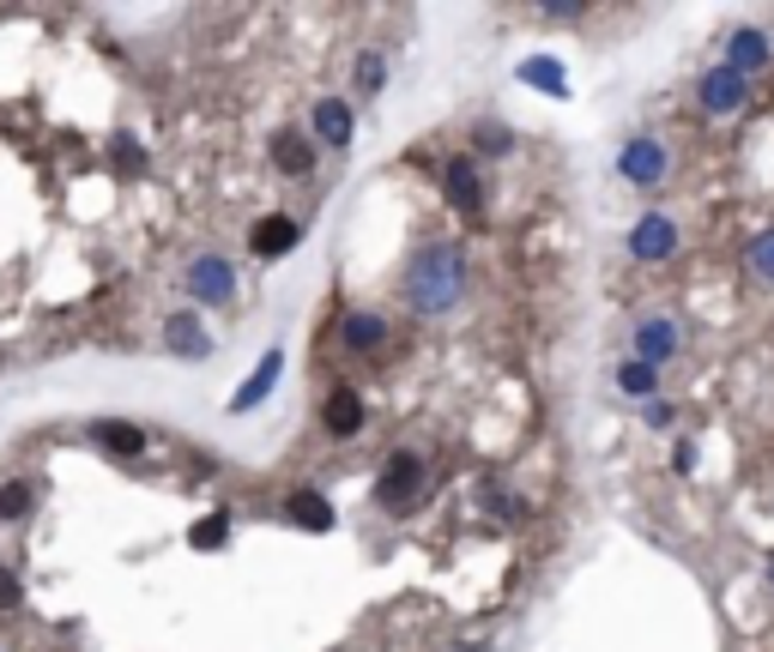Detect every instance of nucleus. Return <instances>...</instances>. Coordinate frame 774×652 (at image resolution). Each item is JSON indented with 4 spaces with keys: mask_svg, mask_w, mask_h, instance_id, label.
Segmentation results:
<instances>
[{
    "mask_svg": "<svg viewBox=\"0 0 774 652\" xmlns=\"http://www.w3.org/2000/svg\"><path fill=\"white\" fill-rule=\"evenodd\" d=\"M164 345H170V357H182V363H206L212 357V333L200 326L194 309H182V314L164 321Z\"/></svg>",
    "mask_w": 774,
    "mask_h": 652,
    "instance_id": "obj_11",
    "label": "nucleus"
},
{
    "mask_svg": "<svg viewBox=\"0 0 774 652\" xmlns=\"http://www.w3.org/2000/svg\"><path fill=\"white\" fill-rule=\"evenodd\" d=\"M321 430H328L333 442H352V435L364 430V393H357V387H333L328 399H321Z\"/></svg>",
    "mask_w": 774,
    "mask_h": 652,
    "instance_id": "obj_12",
    "label": "nucleus"
},
{
    "mask_svg": "<svg viewBox=\"0 0 774 652\" xmlns=\"http://www.w3.org/2000/svg\"><path fill=\"white\" fill-rule=\"evenodd\" d=\"M92 442L104 447V454H116V459H140L145 454V430L140 423H121V418L92 423Z\"/></svg>",
    "mask_w": 774,
    "mask_h": 652,
    "instance_id": "obj_17",
    "label": "nucleus"
},
{
    "mask_svg": "<svg viewBox=\"0 0 774 652\" xmlns=\"http://www.w3.org/2000/svg\"><path fill=\"white\" fill-rule=\"evenodd\" d=\"M666 170H671V152H666V140H654V133H630L623 152H617V176H623L630 188H642V194H654V188L666 182Z\"/></svg>",
    "mask_w": 774,
    "mask_h": 652,
    "instance_id": "obj_2",
    "label": "nucleus"
},
{
    "mask_svg": "<svg viewBox=\"0 0 774 652\" xmlns=\"http://www.w3.org/2000/svg\"><path fill=\"white\" fill-rule=\"evenodd\" d=\"M352 85H357L364 97H381V85H388V55H381V49H364V55H357Z\"/></svg>",
    "mask_w": 774,
    "mask_h": 652,
    "instance_id": "obj_21",
    "label": "nucleus"
},
{
    "mask_svg": "<svg viewBox=\"0 0 774 652\" xmlns=\"http://www.w3.org/2000/svg\"><path fill=\"white\" fill-rule=\"evenodd\" d=\"M309 128H315V145H328V152H345L357 133V116L352 104H340V97H315V109H309Z\"/></svg>",
    "mask_w": 774,
    "mask_h": 652,
    "instance_id": "obj_10",
    "label": "nucleus"
},
{
    "mask_svg": "<svg viewBox=\"0 0 774 652\" xmlns=\"http://www.w3.org/2000/svg\"><path fill=\"white\" fill-rule=\"evenodd\" d=\"M769 37H762V31H733V37H726V67H738V73H745V79H757L762 73V67H769Z\"/></svg>",
    "mask_w": 774,
    "mask_h": 652,
    "instance_id": "obj_16",
    "label": "nucleus"
},
{
    "mask_svg": "<svg viewBox=\"0 0 774 652\" xmlns=\"http://www.w3.org/2000/svg\"><path fill=\"white\" fill-rule=\"evenodd\" d=\"M617 393L623 399H642V405H654L659 399V369L654 363H642V357H630V363H617Z\"/></svg>",
    "mask_w": 774,
    "mask_h": 652,
    "instance_id": "obj_19",
    "label": "nucleus"
},
{
    "mask_svg": "<svg viewBox=\"0 0 774 652\" xmlns=\"http://www.w3.org/2000/svg\"><path fill=\"white\" fill-rule=\"evenodd\" d=\"M745 273L757 278V285H774V230H762L745 249Z\"/></svg>",
    "mask_w": 774,
    "mask_h": 652,
    "instance_id": "obj_23",
    "label": "nucleus"
},
{
    "mask_svg": "<svg viewBox=\"0 0 774 652\" xmlns=\"http://www.w3.org/2000/svg\"><path fill=\"white\" fill-rule=\"evenodd\" d=\"M671 471H678V478H690V471H695V442H678V447H671Z\"/></svg>",
    "mask_w": 774,
    "mask_h": 652,
    "instance_id": "obj_30",
    "label": "nucleus"
},
{
    "mask_svg": "<svg viewBox=\"0 0 774 652\" xmlns=\"http://www.w3.org/2000/svg\"><path fill=\"white\" fill-rule=\"evenodd\" d=\"M424 496V459L418 454H394L376 478V508L388 514H412V502Z\"/></svg>",
    "mask_w": 774,
    "mask_h": 652,
    "instance_id": "obj_4",
    "label": "nucleus"
},
{
    "mask_svg": "<svg viewBox=\"0 0 774 652\" xmlns=\"http://www.w3.org/2000/svg\"><path fill=\"white\" fill-rule=\"evenodd\" d=\"M473 145H478L485 157H509V152H514V133L502 128V121H478V128H473Z\"/></svg>",
    "mask_w": 774,
    "mask_h": 652,
    "instance_id": "obj_24",
    "label": "nucleus"
},
{
    "mask_svg": "<svg viewBox=\"0 0 774 652\" xmlns=\"http://www.w3.org/2000/svg\"><path fill=\"white\" fill-rule=\"evenodd\" d=\"M514 79L533 85V92H545V97H569V73H563V61H551V55H526V61L514 67Z\"/></svg>",
    "mask_w": 774,
    "mask_h": 652,
    "instance_id": "obj_18",
    "label": "nucleus"
},
{
    "mask_svg": "<svg viewBox=\"0 0 774 652\" xmlns=\"http://www.w3.org/2000/svg\"><path fill=\"white\" fill-rule=\"evenodd\" d=\"M695 104H702V116H738V109H750V79L738 73V67H702V79H695Z\"/></svg>",
    "mask_w": 774,
    "mask_h": 652,
    "instance_id": "obj_5",
    "label": "nucleus"
},
{
    "mask_svg": "<svg viewBox=\"0 0 774 652\" xmlns=\"http://www.w3.org/2000/svg\"><path fill=\"white\" fill-rule=\"evenodd\" d=\"M485 508L497 514V520H526V502L509 496V490H485Z\"/></svg>",
    "mask_w": 774,
    "mask_h": 652,
    "instance_id": "obj_26",
    "label": "nucleus"
},
{
    "mask_svg": "<svg viewBox=\"0 0 774 652\" xmlns=\"http://www.w3.org/2000/svg\"><path fill=\"white\" fill-rule=\"evenodd\" d=\"M182 285L200 309H230V302H237V266L224 261V254H194Z\"/></svg>",
    "mask_w": 774,
    "mask_h": 652,
    "instance_id": "obj_3",
    "label": "nucleus"
},
{
    "mask_svg": "<svg viewBox=\"0 0 774 652\" xmlns=\"http://www.w3.org/2000/svg\"><path fill=\"white\" fill-rule=\"evenodd\" d=\"M678 249H683L678 218H666V212H642V218H635V230H630V254H635L642 266H666Z\"/></svg>",
    "mask_w": 774,
    "mask_h": 652,
    "instance_id": "obj_6",
    "label": "nucleus"
},
{
    "mask_svg": "<svg viewBox=\"0 0 774 652\" xmlns=\"http://www.w3.org/2000/svg\"><path fill=\"white\" fill-rule=\"evenodd\" d=\"M31 508H37V496H31L25 483H0V520L7 526H19Z\"/></svg>",
    "mask_w": 774,
    "mask_h": 652,
    "instance_id": "obj_25",
    "label": "nucleus"
},
{
    "mask_svg": "<svg viewBox=\"0 0 774 652\" xmlns=\"http://www.w3.org/2000/svg\"><path fill=\"white\" fill-rule=\"evenodd\" d=\"M19 604H25V587H19L13 568H0V611H19Z\"/></svg>",
    "mask_w": 774,
    "mask_h": 652,
    "instance_id": "obj_27",
    "label": "nucleus"
},
{
    "mask_svg": "<svg viewBox=\"0 0 774 652\" xmlns=\"http://www.w3.org/2000/svg\"><path fill=\"white\" fill-rule=\"evenodd\" d=\"M642 418H647V430H671L678 411H671V399H654V405H642Z\"/></svg>",
    "mask_w": 774,
    "mask_h": 652,
    "instance_id": "obj_28",
    "label": "nucleus"
},
{
    "mask_svg": "<svg viewBox=\"0 0 774 652\" xmlns=\"http://www.w3.org/2000/svg\"><path fill=\"white\" fill-rule=\"evenodd\" d=\"M188 544L194 550H224L230 544V514H206V520H194V532H188Z\"/></svg>",
    "mask_w": 774,
    "mask_h": 652,
    "instance_id": "obj_22",
    "label": "nucleus"
},
{
    "mask_svg": "<svg viewBox=\"0 0 774 652\" xmlns=\"http://www.w3.org/2000/svg\"><path fill=\"white\" fill-rule=\"evenodd\" d=\"M116 164H121L128 176H140V170H145V152H140L133 140H121V145H116Z\"/></svg>",
    "mask_w": 774,
    "mask_h": 652,
    "instance_id": "obj_29",
    "label": "nucleus"
},
{
    "mask_svg": "<svg viewBox=\"0 0 774 652\" xmlns=\"http://www.w3.org/2000/svg\"><path fill=\"white\" fill-rule=\"evenodd\" d=\"M442 194L460 218H485V182H478V164L473 157H448L442 164Z\"/></svg>",
    "mask_w": 774,
    "mask_h": 652,
    "instance_id": "obj_7",
    "label": "nucleus"
},
{
    "mask_svg": "<svg viewBox=\"0 0 774 652\" xmlns=\"http://www.w3.org/2000/svg\"><path fill=\"white\" fill-rule=\"evenodd\" d=\"M273 170L278 176H309V170H315V140H302V133H278V140H273Z\"/></svg>",
    "mask_w": 774,
    "mask_h": 652,
    "instance_id": "obj_20",
    "label": "nucleus"
},
{
    "mask_svg": "<svg viewBox=\"0 0 774 652\" xmlns=\"http://www.w3.org/2000/svg\"><path fill=\"white\" fill-rule=\"evenodd\" d=\"M769 587H774V556H769Z\"/></svg>",
    "mask_w": 774,
    "mask_h": 652,
    "instance_id": "obj_31",
    "label": "nucleus"
},
{
    "mask_svg": "<svg viewBox=\"0 0 774 652\" xmlns=\"http://www.w3.org/2000/svg\"><path fill=\"white\" fill-rule=\"evenodd\" d=\"M400 297L418 321H442V314L460 309L466 297V249L454 236H424L406 261V278H400Z\"/></svg>",
    "mask_w": 774,
    "mask_h": 652,
    "instance_id": "obj_1",
    "label": "nucleus"
},
{
    "mask_svg": "<svg viewBox=\"0 0 774 652\" xmlns=\"http://www.w3.org/2000/svg\"><path fill=\"white\" fill-rule=\"evenodd\" d=\"M340 339H345V351H369V357H376L381 345H388V321H381L376 309H352L340 321Z\"/></svg>",
    "mask_w": 774,
    "mask_h": 652,
    "instance_id": "obj_15",
    "label": "nucleus"
},
{
    "mask_svg": "<svg viewBox=\"0 0 774 652\" xmlns=\"http://www.w3.org/2000/svg\"><path fill=\"white\" fill-rule=\"evenodd\" d=\"M297 242H302V224L285 218V212H273V218H254V230H249V254H254V261H285Z\"/></svg>",
    "mask_w": 774,
    "mask_h": 652,
    "instance_id": "obj_9",
    "label": "nucleus"
},
{
    "mask_svg": "<svg viewBox=\"0 0 774 652\" xmlns=\"http://www.w3.org/2000/svg\"><path fill=\"white\" fill-rule=\"evenodd\" d=\"M678 351H683V326L671 321V314H647V321H635V357H642V363L666 369Z\"/></svg>",
    "mask_w": 774,
    "mask_h": 652,
    "instance_id": "obj_8",
    "label": "nucleus"
},
{
    "mask_svg": "<svg viewBox=\"0 0 774 652\" xmlns=\"http://www.w3.org/2000/svg\"><path fill=\"white\" fill-rule=\"evenodd\" d=\"M285 520L297 526V532H333L340 514H333V502L321 496V490H290V496H285Z\"/></svg>",
    "mask_w": 774,
    "mask_h": 652,
    "instance_id": "obj_14",
    "label": "nucleus"
},
{
    "mask_svg": "<svg viewBox=\"0 0 774 652\" xmlns=\"http://www.w3.org/2000/svg\"><path fill=\"white\" fill-rule=\"evenodd\" d=\"M278 375H285V351H278V345H273V351H266L261 363L249 369V381H242V387H237V399H230V411H237V418H249L254 405H261L266 393L278 387Z\"/></svg>",
    "mask_w": 774,
    "mask_h": 652,
    "instance_id": "obj_13",
    "label": "nucleus"
}]
</instances>
